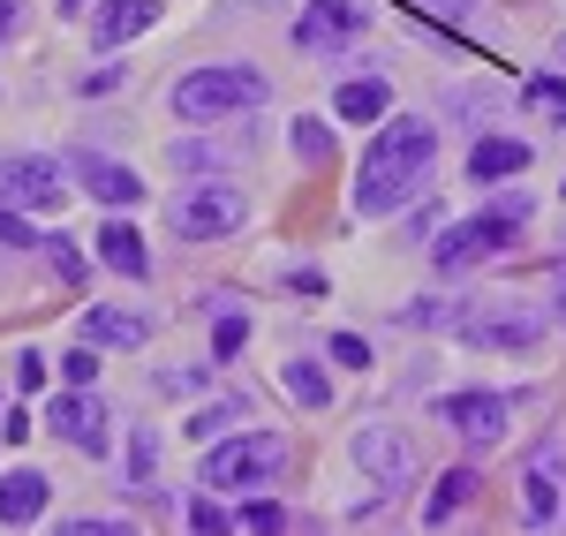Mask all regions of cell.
Returning a JSON list of instances; mask_svg holds the SVG:
<instances>
[{"instance_id": "cell-24", "label": "cell", "mask_w": 566, "mask_h": 536, "mask_svg": "<svg viewBox=\"0 0 566 536\" xmlns=\"http://www.w3.org/2000/svg\"><path fill=\"white\" fill-rule=\"evenodd\" d=\"M234 416H242V401H212V408H197V416H189V439H219V431H227Z\"/></svg>"}, {"instance_id": "cell-4", "label": "cell", "mask_w": 566, "mask_h": 536, "mask_svg": "<svg viewBox=\"0 0 566 536\" xmlns=\"http://www.w3.org/2000/svg\"><path fill=\"white\" fill-rule=\"evenodd\" d=\"M287 469V439L280 431H234L227 446L205 453V492H258V484H272Z\"/></svg>"}, {"instance_id": "cell-31", "label": "cell", "mask_w": 566, "mask_h": 536, "mask_svg": "<svg viewBox=\"0 0 566 536\" xmlns=\"http://www.w3.org/2000/svg\"><path fill=\"white\" fill-rule=\"evenodd\" d=\"M0 250H39V234H31V227L15 220L8 204H0Z\"/></svg>"}, {"instance_id": "cell-28", "label": "cell", "mask_w": 566, "mask_h": 536, "mask_svg": "<svg viewBox=\"0 0 566 536\" xmlns=\"http://www.w3.org/2000/svg\"><path fill=\"white\" fill-rule=\"evenodd\" d=\"M416 8H423L431 23H453V31H461V23L476 15V0H416Z\"/></svg>"}, {"instance_id": "cell-15", "label": "cell", "mask_w": 566, "mask_h": 536, "mask_svg": "<svg viewBox=\"0 0 566 536\" xmlns=\"http://www.w3.org/2000/svg\"><path fill=\"white\" fill-rule=\"evenodd\" d=\"M159 23V8L151 0H106L98 15H91V39L98 45H122V39H136V31H151Z\"/></svg>"}, {"instance_id": "cell-12", "label": "cell", "mask_w": 566, "mask_h": 536, "mask_svg": "<svg viewBox=\"0 0 566 536\" xmlns=\"http://www.w3.org/2000/svg\"><path fill=\"white\" fill-rule=\"evenodd\" d=\"M69 175L84 181V189L98 197V204H114V212L144 197V181H136L129 167H114V159H98V151H69Z\"/></svg>"}, {"instance_id": "cell-25", "label": "cell", "mask_w": 566, "mask_h": 536, "mask_svg": "<svg viewBox=\"0 0 566 536\" xmlns=\"http://www.w3.org/2000/svg\"><path fill=\"white\" fill-rule=\"evenodd\" d=\"M234 529H287V506H280V498H250V506L234 514Z\"/></svg>"}, {"instance_id": "cell-35", "label": "cell", "mask_w": 566, "mask_h": 536, "mask_svg": "<svg viewBox=\"0 0 566 536\" xmlns=\"http://www.w3.org/2000/svg\"><path fill=\"white\" fill-rule=\"evenodd\" d=\"M129 529V522H114V514H84V522H76V536H122Z\"/></svg>"}, {"instance_id": "cell-29", "label": "cell", "mask_w": 566, "mask_h": 536, "mask_svg": "<svg viewBox=\"0 0 566 536\" xmlns=\"http://www.w3.org/2000/svg\"><path fill=\"white\" fill-rule=\"evenodd\" d=\"M61 378H69V386H91V378H98V348H76V356H61Z\"/></svg>"}, {"instance_id": "cell-21", "label": "cell", "mask_w": 566, "mask_h": 536, "mask_svg": "<svg viewBox=\"0 0 566 536\" xmlns=\"http://www.w3.org/2000/svg\"><path fill=\"white\" fill-rule=\"evenodd\" d=\"M522 106L566 129V84H559V76H528V84H522Z\"/></svg>"}, {"instance_id": "cell-32", "label": "cell", "mask_w": 566, "mask_h": 536, "mask_svg": "<svg viewBox=\"0 0 566 536\" xmlns=\"http://www.w3.org/2000/svg\"><path fill=\"white\" fill-rule=\"evenodd\" d=\"M151 461H159V453H151V431H136V446H129V476H136V492L151 484Z\"/></svg>"}, {"instance_id": "cell-17", "label": "cell", "mask_w": 566, "mask_h": 536, "mask_svg": "<svg viewBox=\"0 0 566 536\" xmlns=\"http://www.w3.org/2000/svg\"><path fill=\"white\" fill-rule=\"evenodd\" d=\"M98 258H106V265L114 272H129V280H144V272H151V258H144V234H136V227H98Z\"/></svg>"}, {"instance_id": "cell-33", "label": "cell", "mask_w": 566, "mask_h": 536, "mask_svg": "<svg viewBox=\"0 0 566 536\" xmlns=\"http://www.w3.org/2000/svg\"><path fill=\"white\" fill-rule=\"evenodd\" d=\"M15 386H23V393L45 386V356H39V348H23V356H15Z\"/></svg>"}, {"instance_id": "cell-18", "label": "cell", "mask_w": 566, "mask_h": 536, "mask_svg": "<svg viewBox=\"0 0 566 536\" xmlns=\"http://www.w3.org/2000/svg\"><path fill=\"white\" fill-rule=\"evenodd\" d=\"M340 122H386V106H392V91L378 84V76H355V84H340Z\"/></svg>"}, {"instance_id": "cell-27", "label": "cell", "mask_w": 566, "mask_h": 536, "mask_svg": "<svg viewBox=\"0 0 566 536\" xmlns=\"http://www.w3.org/2000/svg\"><path fill=\"white\" fill-rule=\"evenodd\" d=\"M333 362H348V370H370V340H363V333H333Z\"/></svg>"}, {"instance_id": "cell-13", "label": "cell", "mask_w": 566, "mask_h": 536, "mask_svg": "<svg viewBox=\"0 0 566 536\" xmlns=\"http://www.w3.org/2000/svg\"><path fill=\"white\" fill-rule=\"evenodd\" d=\"M528 136H483L476 151H469V181H514V175H528Z\"/></svg>"}, {"instance_id": "cell-10", "label": "cell", "mask_w": 566, "mask_h": 536, "mask_svg": "<svg viewBox=\"0 0 566 536\" xmlns=\"http://www.w3.org/2000/svg\"><path fill=\"white\" fill-rule=\"evenodd\" d=\"M45 431L76 439L84 453H106V408L91 401V386H69V393H53V401H45Z\"/></svg>"}, {"instance_id": "cell-14", "label": "cell", "mask_w": 566, "mask_h": 536, "mask_svg": "<svg viewBox=\"0 0 566 536\" xmlns=\"http://www.w3.org/2000/svg\"><path fill=\"white\" fill-rule=\"evenodd\" d=\"M45 498H53V484H45L39 469H8V476H0V522H8V529L39 522V514H45Z\"/></svg>"}, {"instance_id": "cell-36", "label": "cell", "mask_w": 566, "mask_h": 536, "mask_svg": "<svg viewBox=\"0 0 566 536\" xmlns=\"http://www.w3.org/2000/svg\"><path fill=\"white\" fill-rule=\"evenodd\" d=\"M189 522H197V529H205V536H219V529H227V506H212V498H205V506H197Z\"/></svg>"}, {"instance_id": "cell-26", "label": "cell", "mask_w": 566, "mask_h": 536, "mask_svg": "<svg viewBox=\"0 0 566 536\" xmlns=\"http://www.w3.org/2000/svg\"><path fill=\"white\" fill-rule=\"evenodd\" d=\"M295 151H303L310 167H325V159H333V136H325V122H295Z\"/></svg>"}, {"instance_id": "cell-23", "label": "cell", "mask_w": 566, "mask_h": 536, "mask_svg": "<svg viewBox=\"0 0 566 536\" xmlns=\"http://www.w3.org/2000/svg\"><path fill=\"white\" fill-rule=\"evenodd\" d=\"M242 340H250V317L227 311V317L212 325V356H219V362H234V356H242Z\"/></svg>"}, {"instance_id": "cell-2", "label": "cell", "mask_w": 566, "mask_h": 536, "mask_svg": "<svg viewBox=\"0 0 566 536\" xmlns=\"http://www.w3.org/2000/svg\"><path fill=\"white\" fill-rule=\"evenodd\" d=\"M528 227V189H499V204L491 212H476V220H461V227H446L438 234V272H469L483 265V258H499V250H514V234Z\"/></svg>"}, {"instance_id": "cell-16", "label": "cell", "mask_w": 566, "mask_h": 536, "mask_svg": "<svg viewBox=\"0 0 566 536\" xmlns=\"http://www.w3.org/2000/svg\"><path fill=\"white\" fill-rule=\"evenodd\" d=\"M84 340H91V348H144V340H151V317H136V311H84Z\"/></svg>"}, {"instance_id": "cell-34", "label": "cell", "mask_w": 566, "mask_h": 536, "mask_svg": "<svg viewBox=\"0 0 566 536\" xmlns=\"http://www.w3.org/2000/svg\"><path fill=\"white\" fill-rule=\"evenodd\" d=\"M197 386H205L197 362H189V370H159V393H197Z\"/></svg>"}, {"instance_id": "cell-20", "label": "cell", "mask_w": 566, "mask_h": 536, "mask_svg": "<svg viewBox=\"0 0 566 536\" xmlns=\"http://www.w3.org/2000/svg\"><path fill=\"white\" fill-rule=\"evenodd\" d=\"M280 386H287L303 408H325V401H333V386H325V370H317V362H280Z\"/></svg>"}, {"instance_id": "cell-39", "label": "cell", "mask_w": 566, "mask_h": 536, "mask_svg": "<svg viewBox=\"0 0 566 536\" xmlns=\"http://www.w3.org/2000/svg\"><path fill=\"white\" fill-rule=\"evenodd\" d=\"M61 8H84V0H61Z\"/></svg>"}, {"instance_id": "cell-38", "label": "cell", "mask_w": 566, "mask_h": 536, "mask_svg": "<svg viewBox=\"0 0 566 536\" xmlns=\"http://www.w3.org/2000/svg\"><path fill=\"white\" fill-rule=\"evenodd\" d=\"M559 317H566V287H559Z\"/></svg>"}, {"instance_id": "cell-8", "label": "cell", "mask_w": 566, "mask_h": 536, "mask_svg": "<svg viewBox=\"0 0 566 536\" xmlns=\"http://www.w3.org/2000/svg\"><path fill=\"white\" fill-rule=\"evenodd\" d=\"M438 416H446V423H453L469 446H499L514 408H506V393H483V386H469V393H446V401H438Z\"/></svg>"}, {"instance_id": "cell-5", "label": "cell", "mask_w": 566, "mask_h": 536, "mask_svg": "<svg viewBox=\"0 0 566 536\" xmlns=\"http://www.w3.org/2000/svg\"><path fill=\"white\" fill-rule=\"evenodd\" d=\"M61 159H45V151H8L0 159V204H15V212H61Z\"/></svg>"}, {"instance_id": "cell-11", "label": "cell", "mask_w": 566, "mask_h": 536, "mask_svg": "<svg viewBox=\"0 0 566 536\" xmlns=\"http://www.w3.org/2000/svg\"><path fill=\"white\" fill-rule=\"evenodd\" d=\"M461 340H469V348H506V356H528V348L544 340V317H528V311L469 317V325H461Z\"/></svg>"}, {"instance_id": "cell-9", "label": "cell", "mask_w": 566, "mask_h": 536, "mask_svg": "<svg viewBox=\"0 0 566 536\" xmlns=\"http://www.w3.org/2000/svg\"><path fill=\"white\" fill-rule=\"evenodd\" d=\"M363 23H370L363 0H310L303 15H295V45H303V53H325V45L363 39Z\"/></svg>"}, {"instance_id": "cell-37", "label": "cell", "mask_w": 566, "mask_h": 536, "mask_svg": "<svg viewBox=\"0 0 566 536\" xmlns=\"http://www.w3.org/2000/svg\"><path fill=\"white\" fill-rule=\"evenodd\" d=\"M15 8H23V0H0V31H15Z\"/></svg>"}, {"instance_id": "cell-19", "label": "cell", "mask_w": 566, "mask_h": 536, "mask_svg": "<svg viewBox=\"0 0 566 536\" xmlns=\"http://www.w3.org/2000/svg\"><path fill=\"white\" fill-rule=\"evenodd\" d=\"M476 492H483V484H476V469H446L423 514H431V522H453V514H461V506H469V498H476Z\"/></svg>"}, {"instance_id": "cell-7", "label": "cell", "mask_w": 566, "mask_h": 536, "mask_svg": "<svg viewBox=\"0 0 566 536\" xmlns=\"http://www.w3.org/2000/svg\"><path fill=\"white\" fill-rule=\"evenodd\" d=\"M355 469H363L370 484H386V492H408V476H416V439L392 431V423H370V431H355Z\"/></svg>"}, {"instance_id": "cell-6", "label": "cell", "mask_w": 566, "mask_h": 536, "mask_svg": "<svg viewBox=\"0 0 566 536\" xmlns=\"http://www.w3.org/2000/svg\"><path fill=\"white\" fill-rule=\"evenodd\" d=\"M167 227H175L181 242H212V234H234V227H242V197H234L227 181L181 189L175 204H167Z\"/></svg>"}, {"instance_id": "cell-1", "label": "cell", "mask_w": 566, "mask_h": 536, "mask_svg": "<svg viewBox=\"0 0 566 536\" xmlns=\"http://www.w3.org/2000/svg\"><path fill=\"white\" fill-rule=\"evenodd\" d=\"M431 159H438V129H431V122H416V114L386 122L378 144L363 151V167H355V212H363V220L400 212V204H408V189L431 175Z\"/></svg>"}, {"instance_id": "cell-30", "label": "cell", "mask_w": 566, "mask_h": 536, "mask_svg": "<svg viewBox=\"0 0 566 536\" xmlns=\"http://www.w3.org/2000/svg\"><path fill=\"white\" fill-rule=\"evenodd\" d=\"M45 250H53V272H61V280H84V250H76L69 234H53Z\"/></svg>"}, {"instance_id": "cell-3", "label": "cell", "mask_w": 566, "mask_h": 536, "mask_svg": "<svg viewBox=\"0 0 566 536\" xmlns=\"http://www.w3.org/2000/svg\"><path fill=\"white\" fill-rule=\"evenodd\" d=\"M264 106V76L250 61H219V69H189L175 84V114L181 122H227V114H250Z\"/></svg>"}, {"instance_id": "cell-22", "label": "cell", "mask_w": 566, "mask_h": 536, "mask_svg": "<svg viewBox=\"0 0 566 536\" xmlns=\"http://www.w3.org/2000/svg\"><path fill=\"white\" fill-rule=\"evenodd\" d=\"M522 514L536 522V529L559 514V492H552V476H528V469H522Z\"/></svg>"}]
</instances>
